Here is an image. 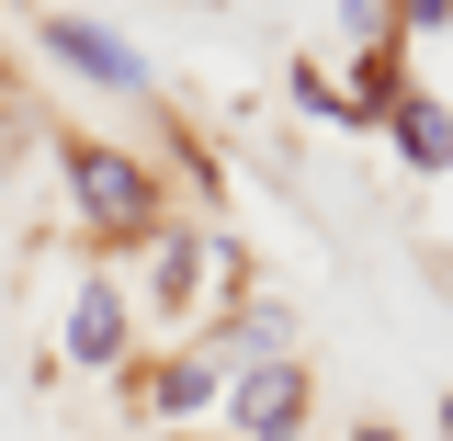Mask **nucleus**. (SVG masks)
<instances>
[{
  "instance_id": "f257e3e1",
  "label": "nucleus",
  "mask_w": 453,
  "mask_h": 441,
  "mask_svg": "<svg viewBox=\"0 0 453 441\" xmlns=\"http://www.w3.org/2000/svg\"><path fill=\"white\" fill-rule=\"evenodd\" d=\"M68 181H80V216L113 226V238H136V226L159 216V193H148V170L113 159V148H68Z\"/></svg>"
},
{
  "instance_id": "f03ea898",
  "label": "nucleus",
  "mask_w": 453,
  "mask_h": 441,
  "mask_svg": "<svg viewBox=\"0 0 453 441\" xmlns=\"http://www.w3.org/2000/svg\"><path fill=\"white\" fill-rule=\"evenodd\" d=\"M226 419L250 441H283L295 419H306V362H250L238 385H226Z\"/></svg>"
},
{
  "instance_id": "7ed1b4c3",
  "label": "nucleus",
  "mask_w": 453,
  "mask_h": 441,
  "mask_svg": "<svg viewBox=\"0 0 453 441\" xmlns=\"http://www.w3.org/2000/svg\"><path fill=\"white\" fill-rule=\"evenodd\" d=\"M125 351V294L113 283H80V306H68V362H113Z\"/></svg>"
},
{
  "instance_id": "20e7f679",
  "label": "nucleus",
  "mask_w": 453,
  "mask_h": 441,
  "mask_svg": "<svg viewBox=\"0 0 453 441\" xmlns=\"http://www.w3.org/2000/svg\"><path fill=\"white\" fill-rule=\"evenodd\" d=\"M57 57H80L91 80H113V91H148V68H136V46H113V34H91V23H46Z\"/></svg>"
},
{
  "instance_id": "39448f33",
  "label": "nucleus",
  "mask_w": 453,
  "mask_h": 441,
  "mask_svg": "<svg viewBox=\"0 0 453 441\" xmlns=\"http://www.w3.org/2000/svg\"><path fill=\"white\" fill-rule=\"evenodd\" d=\"M386 125H396V148H408L419 170H453V113H442V103H419V91H408Z\"/></svg>"
},
{
  "instance_id": "423d86ee",
  "label": "nucleus",
  "mask_w": 453,
  "mask_h": 441,
  "mask_svg": "<svg viewBox=\"0 0 453 441\" xmlns=\"http://www.w3.org/2000/svg\"><path fill=\"white\" fill-rule=\"evenodd\" d=\"M204 396H216V362H170L159 374V407H204Z\"/></svg>"
},
{
  "instance_id": "0eeeda50",
  "label": "nucleus",
  "mask_w": 453,
  "mask_h": 441,
  "mask_svg": "<svg viewBox=\"0 0 453 441\" xmlns=\"http://www.w3.org/2000/svg\"><path fill=\"white\" fill-rule=\"evenodd\" d=\"M442 11H453V0H408V23H442Z\"/></svg>"
},
{
  "instance_id": "6e6552de",
  "label": "nucleus",
  "mask_w": 453,
  "mask_h": 441,
  "mask_svg": "<svg viewBox=\"0 0 453 441\" xmlns=\"http://www.w3.org/2000/svg\"><path fill=\"white\" fill-rule=\"evenodd\" d=\"M363 441H396V430H363Z\"/></svg>"
},
{
  "instance_id": "1a4fd4ad",
  "label": "nucleus",
  "mask_w": 453,
  "mask_h": 441,
  "mask_svg": "<svg viewBox=\"0 0 453 441\" xmlns=\"http://www.w3.org/2000/svg\"><path fill=\"white\" fill-rule=\"evenodd\" d=\"M351 11H374V0H351Z\"/></svg>"
},
{
  "instance_id": "9d476101",
  "label": "nucleus",
  "mask_w": 453,
  "mask_h": 441,
  "mask_svg": "<svg viewBox=\"0 0 453 441\" xmlns=\"http://www.w3.org/2000/svg\"><path fill=\"white\" fill-rule=\"evenodd\" d=\"M442 430H453V407H442Z\"/></svg>"
}]
</instances>
